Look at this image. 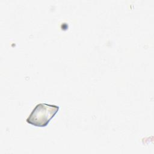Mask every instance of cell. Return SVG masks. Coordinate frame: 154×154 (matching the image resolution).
Listing matches in <instances>:
<instances>
[{"instance_id":"6da1fadb","label":"cell","mask_w":154,"mask_h":154,"mask_svg":"<svg viewBox=\"0 0 154 154\" xmlns=\"http://www.w3.org/2000/svg\"><path fill=\"white\" fill-rule=\"evenodd\" d=\"M59 109L55 105L38 103L32 109L26 122L34 126L45 127Z\"/></svg>"}]
</instances>
